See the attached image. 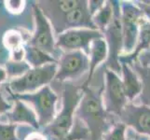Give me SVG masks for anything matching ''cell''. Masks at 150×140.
Returning a JSON list of instances; mask_svg holds the SVG:
<instances>
[{"instance_id": "cb8c5ba5", "label": "cell", "mask_w": 150, "mask_h": 140, "mask_svg": "<svg viewBox=\"0 0 150 140\" xmlns=\"http://www.w3.org/2000/svg\"><path fill=\"white\" fill-rule=\"evenodd\" d=\"M126 126L118 122L113 125V128L108 132L102 140H126Z\"/></svg>"}, {"instance_id": "6da1fadb", "label": "cell", "mask_w": 150, "mask_h": 140, "mask_svg": "<svg viewBox=\"0 0 150 140\" xmlns=\"http://www.w3.org/2000/svg\"><path fill=\"white\" fill-rule=\"evenodd\" d=\"M81 100L76 107L75 117L87 127L90 133V140H102L112 129L113 120L108 113L103 101V92L105 85L98 91L91 90L90 86L82 84Z\"/></svg>"}, {"instance_id": "30bf717a", "label": "cell", "mask_w": 150, "mask_h": 140, "mask_svg": "<svg viewBox=\"0 0 150 140\" xmlns=\"http://www.w3.org/2000/svg\"><path fill=\"white\" fill-rule=\"evenodd\" d=\"M105 84L103 92V101L105 110L109 114L118 116L127 105V97L122 80L114 71L105 67Z\"/></svg>"}, {"instance_id": "5b68a950", "label": "cell", "mask_w": 150, "mask_h": 140, "mask_svg": "<svg viewBox=\"0 0 150 140\" xmlns=\"http://www.w3.org/2000/svg\"><path fill=\"white\" fill-rule=\"evenodd\" d=\"M57 64H49L37 68H30L19 77L8 82L7 91L13 95L31 93L49 85L54 80Z\"/></svg>"}, {"instance_id": "f546056e", "label": "cell", "mask_w": 150, "mask_h": 140, "mask_svg": "<svg viewBox=\"0 0 150 140\" xmlns=\"http://www.w3.org/2000/svg\"><path fill=\"white\" fill-rule=\"evenodd\" d=\"M24 140H48V138L41 132H33L29 134Z\"/></svg>"}, {"instance_id": "44dd1931", "label": "cell", "mask_w": 150, "mask_h": 140, "mask_svg": "<svg viewBox=\"0 0 150 140\" xmlns=\"http://www.w3.org/2000/svg\"><path fill=\"white\" fill-rule=\"evenodd\" d=\"M48 140H90V133L87 127L75 117L74 126L69 134L62 137H47Z\"/></svg>"}, {"instance_id": "7402d4cb", "label": "cell", "mask_w": 150, "mask_h": 140, "mask_svg": "<svg viewBox=\"0 0 150 140\" xmlns=\"http://www.w3.org/2000/svg\"><path fill=\"white\" fill-rule=\"evenodd\" d=\"M5 65H6L5 70L7 72L8 77H11V79H15V77L23 76L25 72H27L31 68L30 65L24 60L16 62L8 59Z\"/></svg>"}, {"instance_id": "5bb4252c", "label": "cell", "mask_w": 150, "mask_h": 140, "mask_svg": "<svg viewBox=\"0 0 150 140\" xmlns=\"http://www.w3.org/2000/svg\"><path fill=\"white\" fill-rule=\"evenodd\" d=\"M26 39L24 35L17 29H9L6 31L2 38V44L9 53V59L12 61L24 60V44Z\"/></svg>"}, {"instance_id": "f1b7e54d", "label": "cell", "mask_w": 150, "mask_h": 140, "mask_svg": "<svg viewBox=\"0 0 150 140\" xmlns=\"http://www.w3.org/2000/svg\"><path fill=\"white\" fill-rule=\"evenodd\" d=\"M136 6L142 10L143 15H146L150 23V3L148 1H138Z\"/></svg>"}, {"instance_id": "ffe728a7", "label": "cell", "mask_w": 150, "mask_h": 140, "mask_svg": "<svg viewBox=\"0 0 150 140\" xmlns=\"http://www.w3.org/2000/svg\"><path fill=\"white\" fill-rule=\"evenodd\" d=\"M113 13L114 11L111 1H105L103 7L100 10H98L94 15H92V23L96 29L100 31L102 34L111 23Z\"/></svg>"}, {"instance_id": "ac0fdd59", "label": "cell", "mask_w": 150, "mask_h": 140, "mask_svg": "<svg viewBox=\"0 0 150 140\" xmlns=\"http://www.w3.org/2000/svg\"><path fill=\"white\" fill-rule=\"evenodd\" d=\"M24 61L31 68H37L49 64H57L58 62L52 55L27 43L24 44Z\"/></svg>"}, {"instance_id": "8fae6325", "label": "cell", "mask_w": 150, "mask_h": 140, "mask_svg": "<svg viewBox=\"0 0 150 140\" xmlns=\"http://www.w3.org/2000/svg\"><path fill=\"white\" fill-rule=\"evenodd\" d=\"M121 24L123 34V50L132 53L135 48L139 34V23L143 12L132 2H120Z\"/></svg>"}, {"instance_id": "7a4b0ae2", "label": "cell", "mask_w": 150, "mask_h": 140, "mask_svg": "<svg viewBox=\"0 0 150 140\" xmlns=\"http://www.w3.org/2000/svg\"><path fill=\"white\" fill-rule=\"evenodd\" d=\"M82 95L80 86L67 82L63 89V105L60 112L56 114L52 122L41 133L47 137H62L69 134L74 126L76 110Z\"/></svg>"}, {"instance_id": "4fadbf2b", "label": "cell", "mask_w": 150, "mask_h": 140, "mask_svg": "<svg viewBox=\"0 0 150 140\" xmlns=\"http://www.w3.org/2000/svg\"><path fill=\"white\" fill-rule=\"evenodd\" d=\"M14 101V106L8 112L4 114L7 118L8 123L11 124H28L35 130H39V124L35 111L31 107H28L24 102L11 97Z\"/></svg>"}, {"instance_id": "1f68e13d", "label": "cell", "mask_w": 150, "mask_h": 140, "mask_svg": "<svg viewBox=\"0 0 150 140\" xmlns=\"http://www.w3.org/2000/svg\"><path fill=\"white\" fill-rule=\"evenodd\" d=\"M128 140H132V139H131V138H130V139H128Z\"/></svg>"}, {"instance_id": "277c9868", "label": "cell", "mask_w": 150, "mask_h": 140, "mask_svg": "<svg viewBox=\"0 0 150 140\" xmlns=\"http://www.w3.org/2000/svg\"><path fill=\"white\" fill-rule=\"evenodd\" d=\"M113 6V18L109 25L103 31V36L107 45V59L105 61V67L120 74L121 66L118 58L123 49V34L121 24L120 2L117 0L111 1Z\"/></svg>"}, {"instance_id": "3957f363", "label": "cell", "mask_w": 150, "mask_h": 140, "mask_svg": "<svg viewBox=\"0 0 150 140\" xmlns=\"http://www.w3.org/2000/svg\"><path fill=\"white\" fill-rule=\"evenodd\" d=\"M9 95L11 97L16 98L25 104H29L32 107L38 118L40 129H44L52 122L56 117V105L58 96L51 88L47 85L38 91L31 93L23 95Z\"/></svg>"}, {"instance_id": "7c38bea8", "label": "cell", "mask_w": 150, "mask_h": 140, "mask_svg": "<svg viewBox=\"0 0 150 140\" xmlns=\"http://www.w3.org/2000/svg\"><path fill=\"white\" fill-rule=\"evenodd\" d=\"M118 118L125 126L132 127L140 134L150 136V107L127 104Z\"/></svg>"}, {"instance_id": "e0dca14e", "label": "cell", "mask_w": 150, "mask_h": 140, "mask_svg": "<svg viewBox=\"0 0 150 140\" xmlns=\"http://www.w3.org/2000/svg\"><path fill=\"white\" fill-rule=\"evenodd\" d=\"M121 75H122V84L125 91V95L128 100H133L142 91V84L139 77L136 75L132 67L126 64H120Z\"/></svg>"}, {"instance_id": "603a6c76", "label": "cell", "mask_w": 150, "mask_h": 140, "mask_svg": "<svg viewBox=\"0 0 150 140\" xmlns=\"http://www.w3.org/2000/svg\"><path fill=\"white\" fill-rule=\"evenodd\" d=\"M17 124L0 122V140H19L16 136Z\"/></svg>"}, {"instance_id": "d4e9b609", "label": "cell", "mask_w": 150, "mask_h": 140, "mask_svg": "<svg viewBox=\"0 0 150 140\" xmlns=\"http://www.w3.org/2000/svg\"><path fill=\"white\" fill-rule=\"evenodd\" d=\"M4 3L8 11L12 14L22 13L25 7V1H22V0H8Z\"/></svg>"}, {"instance_id": "ba28073f", "label": "cell", "mask_w": 150, "mask_h": 140, "mask_svg": "<svg viewBox=\"0 0 150 140\" xmlns=\"http://www.w3.org/2000/svg\"><path fill=\"white\" fill-rule=\"evenodd\" d=\"M89 56L81 50L63 53L57 62V71L54 77L55 81L68 82L76 80L89 72Z\"/></svg>"}, {"instance_id": "83f0119b", "label": "cell", "mask_w": 150, "mask_h": 140, "mask_svg": "<svg viewBox=\"0 0 150 140\" xmlns=\"http://www.w3.org/2000/svg\"><path fill=\"white\" fill-rule=\"evenodd\" d=\"M12 108L11 105L5 99L3 95L0 92V116L3 115V114H6L7 112H8L10 109Z\"/></svg>"}, {"instance_id": "484cf974", "label": "cell", "mask_w": 150, "mask_h": 140, "mask_svg": "<svg viewBox=\"0 0 150 140\" xmlns=\"http://www.w3.org/2000/svg\"><path fill=\"white\" fill-rule=\"evenodd\" d=\"M105 4V1H103V0H91V1H88V9H89V11L91 16L94 15L98 10H100Z\"/></svg>"}, {"instance_id": "2e32d148", "label": "cell", "mask_w": 150, "mask_h": 140, "mask_svg": "<svg viewBox=\"0 0 150 140\" xmlns=\"http://www.w3.org/2000/svg\"><path fill=\"white\" fill-rule=\"evenodd\" d=\"M107 45L105 38H96L91 42L90 46V53H89V60H90V67H89V76L88 79L83 83L85 86H90V82L92 79L95 69L101 63L107 59Z\"/></svg>"}, {"instance_id": "52a82bcc", "label": "cell", "mask_w": 150, "mask_h": 140, "mask_svg": "<svg viewBox=\"0 0 150 140\" xmlns=\"http://www.w3.org/2000/svg\"><path fill=\"white\" fill-rule=\"evenodd\" d=\"M54 34H59L69 29H92L97 30L92 23V16L88 9V1L82 0L81 4L70 11L48 18Z\"/></svg>"}, {"instance_id": "8992f818", "label": "cell", "mask_w": 150, "mask_h": 140, "mask_svg": "<svg viewBox=\"0 0 150 140\" xmlns=\"http://www.w3.org/2000/svg\"><path fill=\"white\" fill-rule=\"evenodd\" d=\"M32 9L35 20V31L26 40V43L46 51L58 61L59 50L56 48V38L53 28L37 3L32 5Z\"/></svg>"}, {"instance_id": "9a60e30c", "label": "cell", "mask_w": 150, "mask_h": 140, "mask_svg": "<svg viewBox=\"0 0 150 140\" xmlns=\"http://www.w3.org/2000/svg\"><path fill=\"white\" fill-rule=\"evenodd\" d=\"M139 27H140V30H139L137 43L134 50L128 55L120 56L118 58L120 64H126L130 65L132 62L137 61L138 56L142 51L150 49V23L146 19L142 18L139 23Z\"/></svg>"}, {"instance_id": "d6986e66", "label": "cell", "mask_w": 150, "mask_h": 140, "mask_svg": "<svg viewBox=\"0 0 150 140\" xmlns=\"http://www.w3.org/2000/svg\"><path fill=\"white\" fill-rule=\"evenodd\" d=\"M130 66L139 77L142 84V91L139 100L143 106L150 107V67L142 66L138 61L132 62Z\"/></svg>"}, {"instance_id": "9c48e42d", "label": "cell", "mask_w": 150, "mask_h": 140, "mask_svg": "<svg viewBox=\"0 0 150 140\" xmlns=\"http://www.w3.org/2000/svg\"><path fill=\"white\" fill-rule=\"evenodd\" d=\"M103 37V34L98 30L84 28L69 29L57 36L56 48L63 53L81 50L89 55L91 42Z\"/></svg>"}, {"instance_id": "4dcf8cb0", "label": "cell", "mask_w": 150, "mask_h": 140, "mask_svg": "<svg viewBox=\"0 0 150 140\" xmlns=\"http://www.w3.org/2000/svg\"><path fill=\"white\" fill-rule=\"evenodd\" d=\"M7 79H8V75H7L6 70H5L4 67L0 66V85H1Z\"/></svg>"}, {"instance_id": "4316f807", "label": "cell", "mask_w": 150, "mask_h": 140, "mask_svg": "<svg viewBox=\"0 0 150 140\" xmlns=\"http://www.w3.org/2000/svg\"><path fill=\"white\" fill-rule=\"evenodd\" d=\"M137 61L142 66H149L150 67V49L147 50H144L139 54Z\"/></svg>"}]
</instances>
